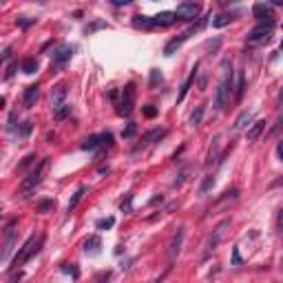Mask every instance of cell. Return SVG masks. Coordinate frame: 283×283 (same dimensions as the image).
<instances>
[{"label": "cell", "mask_w": 283, "mask_h": 283, "mask_svg": "<svg viewBox=\"0 0 283 283\" xmlns=\"http://www.w3.org/2000/svg\"><path fill=\"white\" fill-rule=\"evenodd\" d=\"M18 22H20L22 27H29V25H34V20H27V18H18Z\"/></svg>", "instance_id": "obj_42"}, {"label": "cell", "mask_w": 283, "mask_h": 283, "mask_svg": "<svg viewBox=\"0 0 283 283\" xmlns=\"http://www.w3.org/2000/svg\"><path fill=\"white\" fill-rule=\"evenodd\" d=\"M51 208H53V201H40V204H38V210L40 212H47Z\"/></svg>", "instance_id": "obj_35"}, {"label": "cell", "mask_w": 283, "mask_h": 283, "mask_svg": "<svg viewBox=\"0 0 283 283\" xmlns=\"http://www.w3.org/2000/svg\"><path fill=\"white\" fill-rule=\"evenodd\" d=\"M159 281H162V279H159ZM159 281H155V283H159Z\"/></svg>", "instance_id": "obj_50"}, {"label": "cell", "mask_w": 283, "mask_h": 283, "mask_svg": "<svg viewBox=\"0 0 283 283\" xmlns=\"http://www.w3.org/2000/svg\"><path fill=\"white\" fill-rule=\"evenodd\" d=\"M281 49H283V42H281Z\"/></svg>", "instance_id": "obj_49"}, {"label": "cell", "mask_w": 283, "mask_h": 283, "mask_svg": "<svg viewBox=\"0 0 283 283\" xmlns=\"http://www.w3.org/2000/svg\"><path fill=\"white\" fill-rule=\"evenodd\" d=\"M272 29H275V20H270V22H259L254 29L248 31V42L257 45V42L268 40V38L272 36Z\"/></svg>", "instance_id": "obj_6"}, {"label": "cell", "mask_w": 283, "mask_h": 283, "mask_svg": "<svg viewBox=\"0 0 283 283\" xmlns=\"http://www.w3.org/2000/svg\"><path fill=\"white\" fill-rule=\"evenodd\" d=\"M42 243H45V237H42V235H38V237L34 235V237H29V239H27V241H25V246H22L20 250H18V254H16V257H13L11 266H9V272H16L20 266H25V263L29 261L31 257H34V254L40 252Z\"/></svg>", "instance_id": "obj_2"}, {"label": "cell", "mask_w": 283, "mask_h": 283, "mask_svg": "<svg viewBox=\"0 0 283 283\" xmlns=\"http://www.w3.org/2000/svg\"><path fill=\"white\" fill-rule=\"evenodd\" d=\"M164 133H166V131H164V129H153V131H150V133H146L144 138H142L140 144L135 146V153H138V150H142V148H146V146H148V144H153L155 140L164 138Z\"/></svg>", "instance_id": "obj_16"}, {"label": "cell", "mask_w": 283, "mask_h": 283, "mask_svg": "<svg viewBox=\"0 0 283 283\" xmlns=\"http://www.w3.org/2000/svg\"><path fill=\"white\" fill-rule=\"evenodd\" d=\"M233 261H235V263H241V257H239V250H237V248L233 250Z\"/></svg>", "instance_id": "obj_40"}, {"label": "cell", "mask_w": 283, "mask_h": 283, "mask_svg": "<svg viewBox=\"0 0 283 283\" xmlns=\"http://www.w3.org/2000/svg\"><path fill=\"white\" fill-rule=\"evenodd\" d=\"M204 111H206V104H199L192 111V115H190V124L192 126H199L201 124V117H204Z\"/></svg>", "instance_id": "obj_24"}, {"label": "cell", "mask_w": 283, "mask_h": 283, "mask_svg": "<svg viewBox=\"0 0 283 283\" xmlns=\"http://www.w3.org/2000/svg\"><path fill=\"white\" fill-rule=\"evenodd\" d=\"M73 47L71 45H62V47H58V49L53 51V55H51V60H53V64L55 67H64V64L71 60V55H73Z\"/></svg>", "instance_id": "obj_11"}, {"label": "cell", "mask_w": 283, "mask_h": 283, "mask_svg": "<svg viewBox=\"0 0 283 283\" xmlns=\"http://www.w3.org/2000/svg\"><path fill=\"white\" fill-rule=\"evenodd\" d=\"M212 184H215V177L208 175V177L204 179V184H201V188H199V192H201V195H206V192L210 190V188H212Z\"/></svg>", "instance_id": "obj_29"}, {"label": "cell", "mask_w": 283, "mask_h": 283, "mask_svg": "<svg viewBox=\"0 0 283 283\" xmlns=\"http://www.w3.org/2000/svg\"><path fill=\"white\" fill-rule=\"evenodd\" d=\"M195 75H197V64H195V69H192V73L186 78V82H184V87H182V93H179V97H177V102H184V97H186V93H188V89H190V84H192V80H195Z\"/></svg>", "instance_id": "obj_23"}, {"label": "cell", "mask_w": 283, "mask_h": 283, "mask_svg": "<svg viewBox=\"0 0 283 283\" xmlns=\"http://www.w3.org/2000/svg\"><path fill=\"white\" fill-rule=\"evenodd\" d=\"M31 135V122H22L20 129H18V138L20 140H27Z\"/></svg>", "instance_id": "obj_27"}, {"label": "cell", "mask_w": 283, "mask_h": 283, "mask_svg": "<svg viewBox=\"0 0 283 283\" xmlns=\"http://www.w3.org/2000/svg\"><path fill=\"white\" fill-rule=\"evenodd\" d=\"M277 230L283 233V210H279V219H277Z\"/></svg>", "instance_id": "obj_38"}, {"label": "cell", "mask_w": 283, "mask_h": 283, "mask_svg": "<svg viewBox=\"0 0 283 283\" xmlns=\"http://www.w3.org/2000/svg\"><path fill=\"white\" fill-rule=\"evenodd\" d=\"M279 97H281V100H283V89H281V93H279Z\"/></svg>", "instance_id": "obj_47"}, {"label": "cell", "mask_w": 283, "mask_h": 283, "mask_svg": "<svg viewBox=\"0 0 283 283\" xmlns=\"http://www.w3.org/2000/svg\"><path fill=\"white\" fill-rule=\"evenodd\" d=\"M272 4H277V7H281V4H283V0H275V2H272Z\"/></svg>", "instance_id": "obj_46"}, {"label": "cell", "mask_w": 283, "mask_h": 283, "mask_svg": "<svg viewBox=\"0 0 283 283\" xmlns=\"http://www.w3.org/2000/svg\"><path fill=\"white\" fill-rule=\"evenodd\" d=\"M197 13H199V4L197 2H182L175 9L177 20H192V18H197Z\"/></svg>", "instance_id": "obj_10"}, {"label": "cell", "mask_w": 283, "mask_h": 283, "mask_svg": "<svg viewBox=\"0 0 283 283\" xmlns=\"http://www.w3.org/2000/svg\"><path fill=\"white\" fill-rule=\"evenodd\" d=\"M135 108V84L129 82L124 87V91H122V100L120 104H117V113L120 115H131Z\"/></svg>", "instance_id": "obj_5"}, {"label": "cell", "mask_w": 283, "mask_h": 283, "mask_svg": "<svg viewBox=\"0 0 283 283\" xmlns=\"http://www.w3.org/2000/svg\"><path fill=\"white\" fill-rule=\"evenodd\" d=\"M144 115H146V117H155V115H157V108H155L153 104L144 106Z\"/></svg>", "instance_id": "obj_36"}, {"label": "cell", "mask_w": 283, "mask_h": 283, "mask_svg": "<svg viewBox=\"0 0 283 283\" xmlns=\"http://www.w3.org/2000/svg\"><path fill=\"white\" fill-rule=\"evenodd\" d=\"M201 25H204V20H201V22H199V25H192V27H190V29H188V31H184V34H182V36H179V38H173V40H171V42H168V45H166V47H164V53H166V55H173V53H175V51L179 49V47H182V45H184V42H186V40H188V38H190V36H192V34H195V31H197V29H199V27H201Z\"/></svg>", "instance_id": "obj_7"}, {"label": "cell", "mask_w": 283, "mask_h": 283, "mask_svg": "<svg viewBox=\"0 0 283 283\" xmlns=\"http://www.w3.org/2000/svg\"><path fill=\"white\" fill-rule=\"evenodd\" d=\"M177 20L175 11H162L157 16H153V27H171Z\"/></svg>", "instance_id": "obj_17"}, {"label": "cell", "mask_w": 283, "mask_h": 283, "mask_svg": "<svg viewBox=\"0 0 283 283\" xmlns=\"http://www.w3.org/2000/svg\"><path fill=\"white\" fill-rule=\"evenodd\" d=\"M252 117H254V108H250V111H248V108H246V111H241V113H239V117L235 120L233 129L235 131H241L243 126H248L250 122H252Z\"/></svg>", "instance_id": "obj_18"}, {"label": "cell", "mask_w": 283, "mask_h": 283, "mask_svg": "<svg viewBox=\"0 0 283 283\" xmlns=\"http://www.w3.org/2000/svg\"><path fill=\"white\" fill-rule=\"evenodd\" d=\"M230 228V219H224V221H219V224L215 226V230L208 235V239H206V243H204V252H201V259H208L212 252H215L217 248H219V243H221V239H224V235H226V230Z\"/></svg>", "instance_id": "obj_3"}, {"label": "cell", "mask_w": 283, "mask_h": 283, "mask_svg": "<svg viewBox=\"0 0 283 283\" xmlns=\"http://www.w3.org/2000/svg\"><path fill=\"white\" fill-rule=\"evenodd\" d=\"M182 243H184V228H177V233L173 235L171 243H168V261H175L179 257V250H182Z\"/></svg>", "instance_id": "obj_13"}, {"label": "cell", "mask_w": 283, "mask_h": 283, "mask_svg": "<svg viewBox=\"0 0 283 283\" xmlns=\"http://www.w3.org/2000/svg\"><path fill=\"white\" fill-rule=\"evenodd\" d=\"M49 159H42L40 164H38V166L34 168V171L29 173V175H27L25 179H22V186H20V192H22V197H27L29 195L31 190H34V188L38 186V184L42 182V177L47 175V171H49Z\"/></svg>", "instance_id": "obj_4"}, {"label": "cell", "mask_w": 283, "mask_h": 283, "mask_svg": "<svg viewBox=\"0 0 283 283\" xmlns=\"http://www.w3.org/2000/svg\"><path fill=\"white\" fill-rule=\"evenodd\" d=\"M97 146H102V135H91V138H87L82 142L84 150H93V148H97Z\"/></svg>", "instance_id": "obj_22"}, {"label": "cell", "mask_w": 283, "mask_h": 283, "mask_svg": "<svg viewBox=\"0 0 283 283\" xmlns=\"http://www.w3.org/2000/svg\"><path fill=\"white\" fill-rule=\"evenodd\" d=\"M108 277H111V272H104V275H100V277H97V283H104V281H108Z\"/></svg>", "instance_id": "obj_43"}, {"label": "cell", "mask_w": 283, "mask_h": 283, "mask_svg": "<svg viewBox=\"0 0 283 283\" xmlns=\"http://www.w3.org/2000/svg\"><path fill=\"white\" fill-rule=\"evenodd\" d=\"M233 80H235V71L233 64L228 60L221 62V80L217 84V93H215V111H224L228 104V97L233 93Z\"/></svg>", "instance_id": "obj_1"}, {"label": "cell", "mask_w": 283, "mask_h": 283, "mask_svg": "<svg viewBox=\"0 0 283 283\" xmlns=\"http://www.w3.org/2000/svg\"><path fill=\"white\" fill-rule=\"evenodd\" d=\"M272 186H275V188H277V186H283V177H281V179H275V182H272Z\"/></svg>", "instance_id": "obj_45"}, {"label": "cell", "mask_w": 283, "mask_h": 283, "mask_svg": "<svg viewBox=\"0 0 283 283\" xmlns=\"http://www.w3.org/2000/svg\"><path fill=\"white\" fill-rule=\"evenodd\" d=\"M281 266H283V259H281Z\"/></svg>", "instance_id": "obj_48"}, {"label": "cell", "mask_w": 283, "mask_h": 283, "mask_svg": "<svg viewBox=\"0 0 283 283\" xmlns=\"http://www.w3.org/2000/svg\"><path fill=\"white\" fill-rule=\"evenodd\" d=\"M135 129H138V126H135V124H129V126H126V129H124V133H122V138H124V140L133 138V135H135Z\"/></svg>", "instance_id": "obj_34"}, {"label": "cell", "mask_w": 283, "mask_h": 283, "mask_svg": "<svg viewBox=\"0 0 283 283\" xmlns=\"http://www.w3.org/2000/svg\"><path fill=\"white\" fill-rule=\"evenodd\" d=\"M84 195H87V186H80L78 190H75V195L71 197V201H69V206H67V212H73L75 208H78V204L82 201Z\"/></svg>", "instance_id": "obj_20"}, {"label": "cell", "mask_w": 283, "mask_h": 283, "mask_svg": "<svg viewBox=\"0 0 283 283\" xmlns=\"http://www.w3.org/2000/svg\"><path fill=\"white\" fill-rule=\"evenodd\" d=\"M82 248H84V252H87V254H91V257H95V254H100L102 239L97 237V235H91V237H89V239H84Z\"/></svg>", "instance_id": "obj_14"}, {"label": "cell", "mask_w": 283, "mask_h": 283, "mask_svg": "<svg viewBox=\"0 0 283 283\" xmlns=\"http://www.w3.org/2000/svg\"><path fill=\"white\" fill-rule=\"evenodd\" d=\"M113 224H115V219H113V217H106V219L95 221V228L97 230H108V228H113Z\"/></svg>", "instance_id": "obj_28"}, {"label": "cell", "mask_w": 283, "mask_h": 283, "mask_svg": "<svg viewBox=\"0 0 283 283\" xmlns=\"http://www.w3.org/2000/svg\"><path fill=\"white\" fill-rule=\"evenodd\" d=\"M277 155H279V159L283 162V140L279 142V146H277Z\"/></svg>", "instance_id": "obj_41"}, {"label": "cell", "mask_w": 283, "mask_h": 283, "mask_svg": "<svg viewBox=\"0 0 283 283\" xmlns=\"http://www.w3.org/2000/svg\"><path fill=\"white\" fill-rule=\"evenodd\" d=\"M36 162H38V157H36V155H27V157H25V162L20 164V168H22V171H25V168H29L31 164H36Z\"/></svg>", "instance_id": "obj_32"}, {"label": "cell", "mask_w": 283, "mask_h": 283, "mask_svg": "<svg viewBox=\"0 0 283 283\" xmlns=\"http://www.w3.org/2000/svg\"><path fill=\"white\" fill-rule=\"evenodd\" d=\"M186 177H188V168H184V171L179 173V179H175V182H173V186H175V188H179V186H182L184 182H186Z\"/></svg>", "instance_id": "obj_33"}, {"label": "cell", "mask_w": 283, "mask_h": 283, "mask_svg": "<svg viewBox=\"0 0 283 283\" xmlns=\"http://www.w3.org/2000/svg\"><path fill=\"white\" fill-rule=\"evenodd\" d=\"M252 16L257 18L259 22H270V20H275V11H272V4L257 2V4L252 7Z\"/></svg>", "instance_id": "obj_12"}, {"label": "cell", "mask_w": 283, "mask_h": 283, "mask_svg": "<svg viewBox=\"0 0 283 283\" xmlns=\"http://www.w3.org/2000/svg\"><path fill=\"white\" fill-rule=\"evenodd\" d=\"M157 82H162V73H159L157 69H153L150 71V87H155Z\"/></svg>", "instance_id": "obj_31"}, {"label": "cell", "mask_w": 283, "mask_h": 283, "mask_svg": "<svg viewBox=\"0 0 283 283\" xmlns=\"http://www.w3.org/2000/svg\"><path fill=\"white\" fill-rule=\"evenodd\" d=\"M9 55H11V47H7V49H4V53H2V60H9Z\"/></svg>", "instance_id": "obj_44"}, {"label": "cell", "mask_w": 283, "mask_h": 283, "mask_svg": "<svg viewBox=\"0 0 283 283\" xmlns=\"http://www.w3.org/2000/svg\"><path fill=\"white\" fill-rule=\"evenodd\" d=\"M67 95H69L67 84H55L53 91H51V106H53L55 113L62 111V108L67 106V104H64V102H67Z\"/></svg>", "instance_id": "obj_9"}, {"label": "cell", "mask_w": 283, "mask_h": 283, "mask_svg": "<svg viewBox=\"0 0 283 283\" xmlns=\"http://www.w3.org/2000/svg\"><path fill=\"white\" fill-rule=\"evenodd\" d=\"M263 131H266V120H259V122H254V124L248 129V142L259 140V138H261V133H263Z\"/></svg>", "instance_id": "obj_19"}, {"label": "cell", "mask_w": 283, "mask_h": 283, "mask_svg": "<svg viewBox=\"0 0 283 283\" xmlns=\"http://www.w3.org/2000/svg\"><path fill=\"white\" fill-rule=\"evenodd\" d=\"M133 27H135V29H153V18H148V16H135L133 18Z\"/></svg>", "instance_id": "obj_21"}, {"label": "cell", "mask_w": 283, "mask_h": 283, "mask_svg": "<svg viewBox=\"0 0 283 283\" xmlns=\"http://www.w3.org/2000/svg\"><path fill=\"white\" fill-rule=\"evenodd\" d=\"M16 235H18V230H16V221H9L7 230H4V246H2V254H0V259H2V261H7L9 254H11L13 243H16Z\"/></svg>", "instance_id": "obj_8"}, {"label": "cell", "mask_w": 283, "mask_h": 283, "mask_svg": "<svg viewBox=\"0 0 283 283\" xmlns=\"http://www.w3.org/2000/svg\"><path fill=\"white\" fill-rule=\"evenodd\" d=\"M111 146H113V135L102 133V148H111Z\"/></svg>", "instance_id": "obj_30"}, {"label": "cell", "mask_w": 283, "mask_h": 283, "mask_svg": "<svg viewBox=\"0 0 283 283\" xmlns=\"http://www.w3.org/2000/svg\"><path fill=\"white\" fill-rule=\"evenodd\" d=\"M38 95H40V87H38V84H29V87L25 89V93H22V104H25L27 108L34 106Z\"/></svg>", "instance_id": "obj_15"}, {"label": "cell", "mask_w": 283, "mask_h": 283, "mask_svg": "<svg viewBox=\"0 0 283 283\" xmlns=\"http://www.w3.org/2000/svg\"><path fill=\"white\" fill-rule=\"evenodd\" d=\"M100 27H104V22H95V25H91L87 29V34H91V31H95V29H100Z\"/></svg>", "instance_id": "obj_39"}, {"label": "cell", "mask_w": 283, "mask_h": 283, "mask_svg": "<svg viewBox=\"0 0 283 283\" xmlns=\"http://www.w3.org/2000/svg\"><path fill=\"white\" fill-rule=\"evenodd\" d=\"M18 69V64L16 62H13V64H9V67H7V73H4V80H9V78H11V75H13V71H16Z\"/></svg>", "instance_id": "obj_37"}, {"label": "cell", "mask_w": 283, "mask_h": 283, "mask_svg": "<svg viewBox=\"0 0 283 283\" xmlns=\"http://www.w3.org/2000/svg\"><path fill=\"white\" fill-rule=\"evenodd\" d=\"M22 71H25V73H36L38 71V60L36 58H27L25 62H22Z\"/></svg>", "instance_id": "obj_25"}, {"label": "cell", "mask_w": 283, "mask_h": 283, "mask_svg": "<svg viewBox=\"0 0 283 283\" xmlns=\"http://www.w3.org/2000/svg\"><path fill=\"white\" fill-rule=\"evenodd\" d=\"M230 20H233V18H230V16H226V13H221V16H217L215 20H212V27H217V29H221V27L230 25Z\"/></svg>", "instance_id": "obj_26"}]
</instances>
